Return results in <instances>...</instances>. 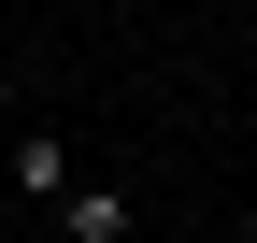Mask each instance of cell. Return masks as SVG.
<instances>
[{"instance_id":"6da1fadb","label":"cell","mask_w":257,"mask_h":243,"mask_svg":"<svg viewBox=\"0 0 257 243\" xmlns=\"http://www.w3.org/2000/svg\"><path fill=\"white\" fill-rule=\"evenodd\" d=\"M15 186H29V200L57 215V200L86 186V172H72V129H15Z\"/></svg>"},{"instance_id":"7a4b0ae2","label":"cell","mask_w":257,"mask_h":243,"mask_svg":"<svg viewBox=\"0 0 257 243\" xmlns=\"http://www.w3.org/2000/svg\"><path fill=\"white\" fill-rule=\"evenodd\" d=\"M57 229H72V243H128V200H114V186H72V200H57Z\"/></svg>"},{"instance_id":"3957f363","label":"cell","mask_w":257,"mask_h":243,"mask_svg":"<svg viewBox=\"0 0 257 243\" xmlns=\"http://www.w3.org/2000/svg\"><path fill=\"white\" fill-rule=\"evenodd\" d=\"M243 243H257V200H243Z\"/></svg>"}]
</instances>
